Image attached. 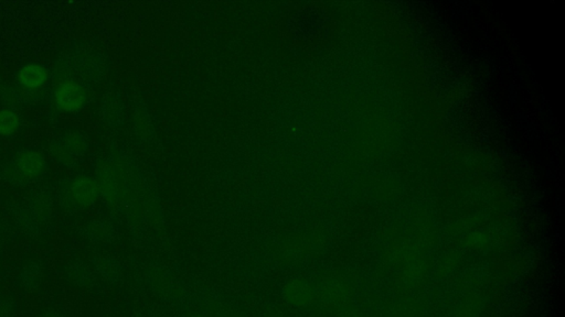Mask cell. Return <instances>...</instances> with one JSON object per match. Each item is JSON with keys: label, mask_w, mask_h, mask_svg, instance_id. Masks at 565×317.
Masks as SVG:
<instances>
[{"label": "cell", "mask_w": 565, "mask_h": 317, "mask_svg": "<svg viewBox=\"0 0 565 317\" xmlns=\"http://www.w3.org/2000/svg\"><path fill=\"white\" fill-rule=\"evenodd\" d=\"M87 93L80 84L66 82L55 91V102L60 110L74 112L82 110L87 104Z\"/></svg>", "instance_id": "obj_1"}, {"label": "cell", "mask_w": 565, "mask_h": 317, "mask_svg": "<svg viewBox=\"0 0 565 317\" xmlns=\"http://www.w3.org/2000/svg\"><path fill=\"white\" fill-rule=\"evenodd\" d=\"M15 168L21 177L27 179H36L45 172V158L36 151H24L16 158Z\"/></svg>", "instance_id": "obj_2"}, {"label": "cell", "mask_w": 565, "mask_h": 317, "mask_svg": "<svg viewBox=\"0 0 565 317\" xmlns=\"http://www.w3.org/2000/svg\"><path fill=\"white\" fill-rule=\"evenodd\" d=\"M45 268L37 263H31L24 265L20 272L17 274L16 284L21 291L31 293L37 291L45 280Z\"/></svg>", "instance_id": "obj_3"}, {"label": "cell", "mask_w": 565, "mask_h": 317, "mask_svg": "<svg viewBox=\"0 0 565 317\" xmlns=\"http://www.w3.org/2000/svg\"><path fill=\"white\" fill-rule=\"evenodd\" d=\"M70 196L76 205L87 207L96 200V185L87 177H80L71 185Z\"/></svg>", "instance_id": "obj_4"}, {"label": "cell", "mask_w": 565, "mask_h": 317, "mask_svg": "<svg viewBox=\"0 0 565 317\" xmlns=\"http://www.w3.org/2000/svg\"><path fill=\"white\" fill-rule=\"evenodd\" d=\"M48 76L47 68L36 63H30L19 71L18 80L27 89H34L41 87L47 82Z\"/></svg>", "instance_id": "obj_5"}, {"label": "cell", "mask_w": 565, "mask_h": 317, "mask_svg": "<svg viewBox=\"0 0 565 317\" xmlns=\"http://www.w3.org/2000/svg\"><path fill=\"white\" fill-rule=\"evenodd\" d=\"M286 301L294 305L303 304L306 301V288L299 281H294L287 284L284 291Z\"/></svg>", "instance_id": "obj_6"}, {"label": "cell", "mask_w": 565, "mask_h": 317, "mask_svg": "<svg viewBox=\"0 0 565 317\" xmlns=\"http://www.w3.org/2000/svg\"><path fill=\"white\" fill-rule=\"evenodd\" d=\"M19 117L16 112L10 110H0V135H11L18 129Z\"/></svg>", "instance_id": "obj_7"}, {"label": "cell", "mask_w": 565, "mask_h": 317, "mask_svg": "<svg viewBox=\"0 0 565 317\" xmlns=\"http://www.w3.org/2000/svg\"><path fill=\"white\" fill-rule=\"evenodd\" d=\"M64 276L69 283L74 288L76 286L83 288L87 286V281H89V273H83L82 269L76 268V265H71L66 273H64Z\"/></svg>", "instance_id": "obj_8"}, {"label": "cell", "mask_w": 565, "mask_h": 317, "mask_svg": "<svg viewBox=\"0 0 565 317\" xmlns=\"http://www.w3.org/2000/svg\"><path fill=\"white\" fill-rule=\"evenodd\" d=\"M17 303L9 294L0 292V317H16Z\"/></svg>", "instance_id": "obj_9"}, {"label": "cell", "mask_w": 565, "mask_h": 317, "mask_svg": "<svg viewBox=\"0 0 565 317\" xmlns=\"http://www.w3.org/2000/svg\"><path fill=\"white\" fill-rule=\"evenodd\" d=\"M34 317H66V314L61 311V309H55V307H45V309H40Z\"/></svg>", "instance_id": "obj_10"}]
</instances>
